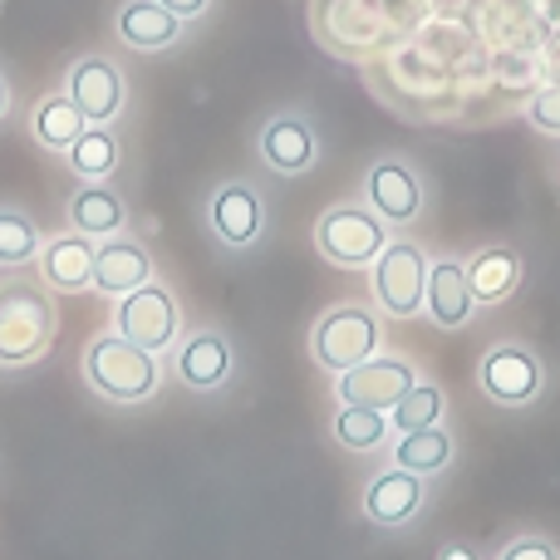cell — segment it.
I'll return each instance as SVG.
<instances>
[{"label":"cell","mask_w":560,"mask_h":560,"mask_svg":"<svg viewBox=\"0 0 560 560\" xmlns=\"http://www.w3.org/2000/svg\"><path fill=\"white\" fill-rule=\"evenodd\" d=\"M84 378L108 404H148L163 388V364H158V354L128 345L118 329H108L84 345Z\"/></svg>","instance_id":"obj_1"},{"label":"cell","mask_w":560,"mask_h":560,"mask_svg":"<svg viewBox=\"0 0 560 560\" xmlns=\"http://www.w3.org/2000/svg\"><path fill=\"white\" fill-rule=\"evenodd\" d=\"M59 335V310L45 285L5 280L0 285V364H35Z\"/></svg>","instance_id":"obj_2"},{"label":"cell","mask_w":560,"mask_h":560,"mask_svg":"<svg viewBox=\"0 0 560 560\" xmlns=\"http://www.w3.org/2000/svg\"><path fill=\"white\" fill-rule=\"evenodd\" d=\"M378 345H384V325H378V315L369 305H335L310 329V354L335 378L359 369L364 359H374Z\"/></svg>","instance_id":"obj_3"},{"label":"cell","mask_w":560,"mask_h":560,"mask_svg":"<svg viewBox=\"0 0 560 560\" xmlns=\"http://www.w3.org/2000/svg\"><path fill=\"white\" fill-rule=\"evenodd\" d=\"M388 246V222L369 202H339L315 222V252L339 271H364Z\"/></svg>","instance_id":"obj_4"},{"label":"cell","mask_w":560,"mask_h":560,"mask_svg":"<svg viewBox=\"0 0 560 560\" xmlns=\"http://www.w3.org/2000/svg\"><path fill=\"white\" fill-rule=\"evenodd\" d=\"M114 329L128 345L148 349V354H167L183 339V305L167 285L148 280V285H138L133 295H124L114 305Z\"/></svg>","instance_id":"obj_5"},{"label":"cell","mask_w":560,"mask_h":560,"mask_svg":"<svg viewBox=\"0 0 560 560\" xmlns=\"http://www.w3.org/2000/svg\"><path fill=\"white\" fill-rule=\"evenodd\" d=\"M428 256L418 242H388L378 252V261L369 266L374 271V300L388 319H413L423 310L428 295Z\"/></svg>","instance_id":"obj_6"},{"label":"cell","mask_w":560,"mask_h":560,"mask_svg":"<svg viewBox=\"0 0 560 560\" xmlns=\"http://www.w3.org/2000/svg\"><path fill=\"white\" fill-rule=\"evenodd\" d=\"M477 388L492 398L497 408H526L541 398L546 388V364L536 349L526 345H492L477 364Z\"/></svg>","instance_id":"obj_7"},{"label":"cell","mask_w":560,"mask_h":560,"mask_svg":"<svg viewBox=\"0 0 560 560\" xmlns=\"http://www.w3.org/2000/svg\"><path fill=\"white\" fill-rule=\"evenodd\" d=\"M65 94L74 98L79 114L98 128H114V118L124 114V104H128L124 69H118L108 55H79L65 74Z\"/></svg>","instance_id":"obj_8"},{"label":"cell","mask_w":560,"mask_h":560,"mask_svg":"<svg viewBox=\"0 0 560 560\" xmlns=\"http://www.w3.org/2000/svg\"><path fill=\"white\" fill-rule=\"evenodd\" d=\"M413 384H418V369L408 364V359L374 354V359H364L359 369H349V374L335 378V398L339 404L378 408V413H388V408H394Z\"/></svg>","instance_id":"obj_9"},{"label":"cell","mask_w":560,"mask_h":560,"mask_svg":"<svg viewBox=\"0 0 560 560\" xmlns=\"http://www.w3.org/2000/svg\"><path fill=\"white\" fill-rule=\"evenodd\" d=\"M207 226H212V236L222 246H232V252H246V246L261 242L266 232V202L261 192H256L252 183H222L212 192V202H207Z\"/></svg>","instance_id":"obj_10"},{"label":"cell","mask_w":560,"mask_h":560,"mask_svg":"<svg viewBox=\"0 0 560 560\" xmlns=\"http://www.w3.org/2000/svg\"><path fill=\"white\" fill-rule=\"evenodd\" d=\"M148 280H158V266H153V252H148L138 236L118 232V236H108V242H98V252H94L98 295L124 300V295H133L138 285H148Z\"/></svg>","instance_id":"obj_11"},{"label":"cell","mask_w":560,"mask_h":560,"mask_svg":"<svg viewBox=\"0 0 560 560\" xmlns=\"http://www.w3.org/2000/svg\"><path fill=\"white\" fill-rule=\"evenodd\" d=\"M94 252L98 242L79 232H59L39 246L35 266H39V285L55 290V295H79V290H94Z\"/></svg>","instance_id":"obj_12"},{"label":"cell","mask_w":560,"mask_h":560,"mask_svg":"<svg viewBox=\"0 0 560 560\" xmlns=\"http://www.w3.org/2000/svg\"><path fill=\"white\" fill-rule=\"evenodd\" d=\"M364 202L384 217L388 226H408L418 212H423V183L408 163L398 158H378L364 177Z\"/></svg>","instance_id":"obj_13"},{"label":"cell","mask_w":560,"mask_h":560,"mask_svg":"<svg viewBox=\"0 0 560 560\" xmlns=\"http://www.w3.org/2000/svg\"><path fill=\"white\" fill-rule=\"evenodd\" d=\"M114 35L124 49L138 55H163L187 35V20H177L173 10H163L158 0H118L114 10Z\"/></svg>","instance_id":"obj_14"},{"label":"cell","mask_w":560,"mask_h":560,"mask_svg":"<svg viewBox=\"0 0 560 560\" xmlns=\"http://www.w3.org/2000/svg\"><path fill=\"white\" fill-rule=\"evenodd\" d=\"M256 148H261V163L271 167V173H280V177L310 173V167H315V158H319L315 124H310L305 114H276L271 124L261 128Z\"/></svg>","instance_id":"obj_15"},{"label":"cell","mask_w":560,"mask_h":560,"mask_svg":"<svg viewBox=\"0 0 560 560\" xmlns=\"http://www.w3.org/2000/svg\"><path fill=\"white\" fill-rule=\"evenodd\" d=\"M232 345H226L222 329H192L187 339H177V354H173V369L187 388L197 394H212L232 378Z\"/></svg>","instance_id":"obj_16"},{"label":"cell","mask_w":560,"mask_h":560,"mask_svg":"<svg viewBox=\"0 0 560 560\" xmlns=\"http://www.w3.org/2000/svg\"><path fill=\"white\" fill-rule=\"evenodd\" d=\"M428 492H423V477L404 472V467H384V472L374 477V482L364 487V516L374 526H384V532H394V526H408L418 512H423Z\"/></svg>","instance_id":"obj_17"},{"label":"cell","mask_w":560,"mask_h":560,"mask_svg":"<svg viewBox=\"0 0 560 560\" xmlns=\"http://www.w3.org/2000/svg\"><path fill=\"white\" fill-rule=\"evenodd\" d=\"M423 310L438 329H463L467 319L477 315V295L467 285V271L463 261H433L428 266V295H423Z\"/></svg>","instance_id":"obj_18"},{"label":"cell","mask_w":560,"mask_h":560,"mask_svg":"<svg viewBox=\"0 0 560 560\" xmlns=\"http://www.w3.org/2000/svg\"><path fill=\"white\" fill-rule=\"evenodd\" d=\"M128 226V202L108 183H84L69 197V232L89 236V242H108Z\"/></svg>","instance_id":"obj_19"},{"label":"cell","mask_w":560,"mask_h":560,"mask_svg":"<svg viewBox=\"0 0 560 560\" xmlns=\"http://www.w3.org/2000/svg\"><path fill=\"white\" fill-rule=\"evenodd\" d=\"M84 128H89V118L79 114V104L65 94V89H59V94H45L35 108H30V138L55 158H65L69 148L84 138Z\"/></svg>","instance_id":"obj_20"},{"label":"cell","mask_w":560,"mask_h":560,"mask_svg":"<svg viewBox=\"0 0 560 560\" xmlns=\"http://www.w3.org/2000/svg\"><path fill=\"white\" fill-rule=\"evenodd\" d=\"M463 271H467V285H472L477 305H502V300H512L516 285H522V256H516L512 246H482L477 256L463 261Z\"/></svg>","instance_id":"obj_21"},{"label":"cell","mask_w":560,"mask_h":560,"mask_svg":"<svg viewBox=\"0 0 560 560\" xmlns=\"http://www.w3.org/2000/svg\"><path fill=\"white\" fill-rule=\"evenodd\" d=\"M453 453H457V443H453V433H447V428H418V433H398L394 438L388 463L428 482V477H438L447 463H453Z\"/></svg>","instance_id":"obj_22"},{"label":"cell","mask_w":560,"mask_h":560,"mask_svg":"<svg viewBox=\"0 0 560 560\" xmlns=\"http://www.w3.org/2000/svg\"><path fill=\"white\" fill-rule=\"evenodd\" d=\"M118 158H124V143H118L114 128L89 124L84 138L65 153V163H69V173H74L79 183H108V177L118 173Z\"/></svg>","instance_id":"obj_23"},{"label":"cell","mask_w":560,"mask_h":560,"mask_svg":"<svg viewBox=\"0 0 560 560\" xmlns=\"http://www.w3.org/2000/svg\"><path fill=\"white\" fill-rule=\"evenodd\" d=\"M335 443L345 447V453H374V447L388 443V413H378V408H354V404H339L335 413Z\"/></svg>","instance_id":"obj_24"},{"label":"cell","mask_w":560,"mask_h":560,"mask_svg":"<svg viewBox=\"0 0 560 560\" xmlns=\"http://www.w3.org/2000/svg\"><path fill=\"white\" fill-rule=\"evenodd\" d=\"M443 408H447L443 388L428 384V378H418V384L408 388V394L398 398L394 408H388V428H394V433H418V428H438V423H443Z\"/></svg>","instance_id":"obj_25"},{"label":"cell","mask_w":560,"mask_h":560,"mask_svg":"<svg viewBox=\"0 0 560 560\" xmlns=\"http://www.w3.org/2000/svg\"><path fill=\"white\" fill-rule=\"evenodd\" d=\"M45 246L35 217L15 212V207H0V266H30Z\"/></svg>","instance_id":"obj_26"},{"label":"cell","mask_w":560,"mask_h":560,"mask_svg":"<svg viewBox=\"0 0 560 560\" xmlns=\"http://www.w3.org/2000/svg\"><path fill=\"white\" fill-rule=\"evenodd\" d=\"M526 118H532V128H541V133H556L560 138V84L536 89V94L526 98Z\"/></svg>","instance_id":"obj_27"},{"label":"cell","mask_w":560,"mask_h":560,"mask_svg":"<svg viewBox=\"0 0 560 560\" xmlns=\"http://www.w3.org/2000/svg\"><path fill=\"white\" fill-rule=\"evenodd\" d=\"M497 560H560V551H556V541H546V536H512V541L497 551Z\"/></svg>","instance_id":"obj_28"},{"label":"cell","mask_w":560,"mask_h":560,"mask_svg":"<svg viewBox=\"0 0 560 560\" xmlns=\"http://www.w3.org/2000/svg\"><path fill=\"white\" fill-rule=\"evenodd\" d=\"M163 10H173L177 20H202L207 10H212V0H158Z\"/></svg>","instance_id":"obj_29"},{"label":"cell","mask_w":560,"mask_h":560,"mask_svg":"<svg viewBox=\"0 0 560 560\" xmlns=\"http://www.w3.org/2000/svg\"><path fill=\"white\" fill-rule=\"evenodd\" d=\"M438 560H482V551H477L472 541H447L443 551H438Z\"/></svg>","instance_id":"obj_30"},{"label":"cell","mask_w":560,"mask_h":560,"mask_svg":"<svg viewBox=\"0 0 560 560\" xmlns=\"http://www.w3.org/2000/svg\"><path fill=\"white\" fill-rule=\"evenodd\" d=\"M5 114H10V79L0 74V118H5Z\"/></svg>","instance_id":"obj_31"}]
</instances>
